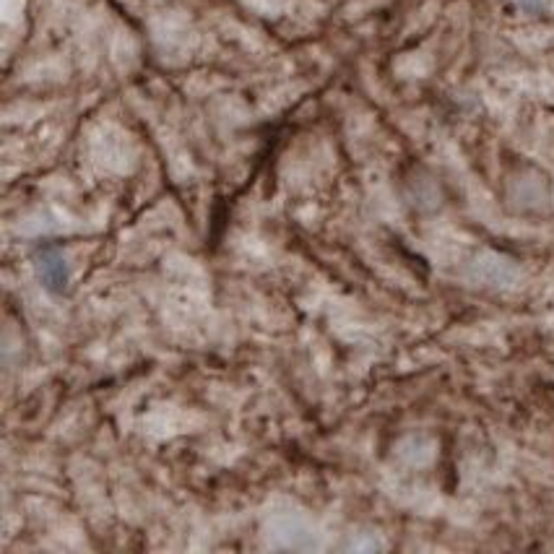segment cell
Instances as JSON below:
<instances>
[{"instance_id":"obj_1","label":"cell","mask_w":554,"mask_h":554,"mask_svg":"<svg viewBox=\"0 0 554 554\" xmlns=\"http://www.w3.org/2000/svg\"><path fill=\"white\" fill-rule=\"evenodd\" d=\"M34 268H37V276H40L42 287H45L47 292H66L68 281H71V271H68L66 255L60 253L58 248L37 250V255H34Z\"/></svg>"},{"instance_id":"obj_2","label":"cell","mask_w":554,"mask_h":554,"mask_svg":"<svg viewBox=\"0 0 554 554\" xmlns=\"http://www.w3.org/2000/svg\"><path fill=\"white\" fill-rule=\"evenodd\" d=\"M518 3H523L526 8H539L541 0H518Z\"/></svg>"}]
</instances>
